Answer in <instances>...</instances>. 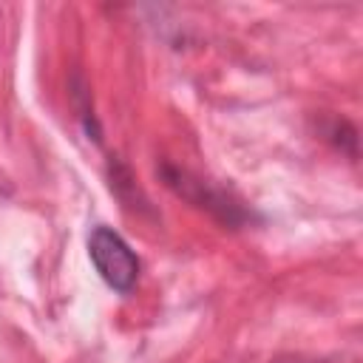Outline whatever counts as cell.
Returning a JSON list of instances; mask_svg holds the SVG:
<instances>
[{
	"label": "cell",
	"instance_id": "obj_1",
	"mask_svg": "<svg viewBox=\"0 0 363 363\" xmlns=\"http://www.w3.org/2000/svg\"><path fill=\"white\" fill-rule=\"evenodd\" d=\"M88 258L94 264V269L99 272V278L116 289V292H130L139 281V255L133 252V247L111 227L99 224L91 230L88 235Z\"/></svg>",
	"mask_w": 363,
	"mask_h": 363
},
{
	"label": "cell",
	"instance_id": "obj_2",
	"mask_svg": "<svg viewBox=\"0 0 363 363\" xmlns=\"http://www.w3.org/2000/svg\"><path fill=\"white\" fill-rule=\"evenodd\" d=\"M164 182H167L176 193H182V196L193 199L196 204H201V207H207V210L218 213V216H221L224 221H230V224H235V221L241 218L238 204H230V199H224L218 190H207L201 179H193V176H190V173H184V170L164 167Z\"/></svg>",
	"mask_w": 363,
	"mask_h": 363
}]
</instances>
